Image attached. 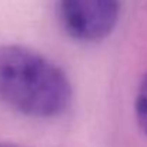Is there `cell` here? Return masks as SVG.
<instances>
[{
  "label": "cell",
  "mask_w": 147,
  "mask_h": 147,
  "mask_svg": "<svg viewBox=\"0 0 147 147\" xmlns=\"http://www.w3.org/2000/svg\"><path fill=\"white\" fill-rule=\"evenodd\" d=\"M64 30L76 40L96 43L114 30L120 16V0H59Z\"/></svg>",
  "instance_id": "2"
},
{
  "label": "cell",
  "mask_w": 147,
  "mask_h": 147,
  "mask_svg": "<svg viewBox=\"0 0 147 147\" xmlns=\"http://www.w3.org/2000/svg\"><path fill=\"white\" fill-rule=\"evenodd\" d=\"M64 71L32 49L0 45V100L29 117L60 116L71 103Z\"/></svg>",
  "instance_id": "1"
},
{
  "label": "cell",
  "mask_w": 147,
  "mask_h": 147,
  "mask_svg": "<svg viewBox=\"0 0 147 147\" xmlns=\"http://www.w3.org/2000/svg\"><path fill=\"white\" fill-rule=\"evenodd\" d=\"M0 147H23V146L13 144V143H1V142H0Z\"/></svg>",
  "instance_id": "4"
},
{
  "label": "cell",
  "mask_w": 147,
  "mask_h": 147,
  "mask_svg": "<svg viewBox=\"0 0 147 147\" xmlns=\"http://www.w3.org/2000/svg\"><path fill=\"white\" fill-rule=\"evenodd\" d=\"M136 117L140 129L147 134V74L142 80L136 96Z\"/></svg>",
  "instance_id": "3"
}]
</instances>
